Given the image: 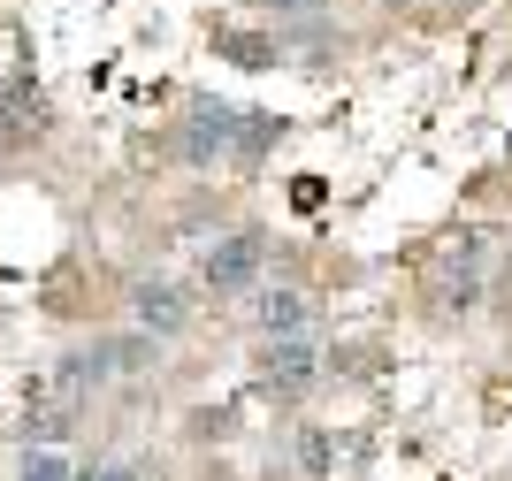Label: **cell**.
I'll use <instances>...</instances> for the list:
<instances>
[{
	"label": "cell",
	"mask_w": 512,
	"mask_h": 481,
	"mask_svg": "<svg viewBox=\"0 0 512 481\" xmlns=\"http://www.w3.org/2000/svg\"><path fill=\"white\" fill-rule=\"evenodd\" d=\"M237 115H245V107H230V100H192V107H184V138H176V153H184L192 168L237 161Z\"/></svg>",
	"instance_id": "1"
},
{
	"label": "cell",
	"mask_w": 512,
	"mask_h": 481,
	"mask_svg": "<svg viewBox=\"0 0 512 481\" xmlns=\"http://www.w3.org/2000/svg\"><path fill=\"white\" fill-rule=\"evenodd\" d=\"M260 268H268V237L260 230H237V237H222V245L207 252V291H253L260 283Z\"/></svg>",
	"instance_id": "2"
},
{
	"label": "cell",
	"mask_w": 512,
	"mask_h": 481,
	"mask_svg": "<svg viewBox=\"0 0 512 481\" xmlns=\"http://www.w3.org/2000/svg\"><path fill=\"white\" fill-rule=\"evenodd\" d=\"M46 92L31 77H8V92H0V146L16 153V146H31V138H46Z\"/></svg>",
	"instance_id": "3"
},
{
	"label": "cell",
	"mask_w": 512,
	"mask_h": 481,
	"mask_svg": "<svg viewBox=\"0 0 512 481\" xmlns=\"http://www.w3.org/2000/svg\"><path fill=\"white\" fill-rule=\"evenodd\" d=\"M314 375H321V352L306 344V336H268V352H260V382H268V390L299 398Z\"/></svg>",
	"instance_id": "4"
},
{
	"label": "cell",
	"mask_w": 512,
	"mask_h": 481,
	"mask_svg": "<svg viewBox=\"0 0 512 481\" xmlns=\"http://www.w3.org/2000/svg\"><path fill=\"white\" fill-rule=\"evenodd\" d=\"M130 314H138V329H146V336H176L184 321H192V306H184L176 283H138V291H130Z\"/></svg>",
	"instance_id": "5"
},
{
	"label": "cell",
	"mask_w": 512,
	"mask_h": 481,
	"mask_svg": "<svg viewBox=\"0 0 512 481\" xmlns=\"http://www.w3.org/2000/svg\"><path fill=\"white\" fill-rule=\"evenodd\" d=\"M115 375V352L107 344H92V352H69L62 367H54V382H62V398H85L92 382H107Z\"/></svg>",
	"instance_id": "6"
},
{
	"label": "cell",
	"mask_w": 512,
	"mask_h": 481,
	"mask_svg": "<svg viewBox=\"0 0 512 481\" xmlns=\"http://www.w3.org/2000/svg\"><path fill=\"white\" fill-rule=\"evenodd\" d=\"M306 321H314V306L299 291H260V329L268 336H306Z\"/></svg>",
	"instance_id": "7"
},
{
	"label": "cell",
	"mask_w": 512,
	"mask_h": 481,
	"mask_svg": "<svg viewBox=\"0 0 512 481\" xmlns=\"http://www.w3.org/2000/svg\"><path fill=\"white\" fill-rule=\"evenodd\" d=\"M23 481H77L62 443H23Z\"/></svg>",
	"instance_id": "8"
},
{
	"label": "cell",
	"mask_w": 512,
	"mask_h": 481,
	"mask_svg": "<svg viewBox=\"0 0 512 481\" xmlns=\"http://www.w3.org/2000/svg\"><path fill=\"white\" fill-rule=\"evenodd\" d=\"M214 46H222L237 69H276V39H260V31H222Z\"/></svg>",
	"instance_id": "9"
},
{
	"label": "cell",
	"mask_w": 512,
	"mask_h": 481,
	"mask_svg": "<svg viewBox=\"0 0 512 481\" xmlns=\"http://www.w3.org/2000/svg\"><path fill=\"white\" fill-rule=\"evenodd\" d=\"M276 115H260V107H245V115H237V161H260V153L276 146Z\"/></svg>",
	"instance_id": "10"
},
{
	"label": "cell",
	"mask_w": 512,
	"mask_h": 481,
	"mask_svg": "<svg viewBox=\"0 0 512 481\" xmlns=\"http://www.w3.org/2000/svg\"><path fill=\"white\" fill-rule=\"evenodd\" d=\"M299 466H306V474H329V436H321V428L299 436Z\"/></svg>",
	"instance_id": "11"
},
{
	"label": "cell",
	"mask_w": 512,
	"mask_h": 481,
	"mask_svg": "<svg viewBox=\"0 0 512 481\" xmlns=\"http://www.w3.org/2000/svg\"><path fill=\"white\" fill-rule=\"evenodd\" d=\"M77 481H146L130 459H115V466H92V474H77Z\"/></svg>",
	"instance_id": "12"
},
{
	"label": "cell",
	"mask_w": 512,
	"mask_h": 481,
	"mask_svg": "<svg viewBox=\"0 0 512 481\" xmlns=\"http://www.w3.org/2000/svg\"><path fill=\"white\" fill-rule=\"evenodd\" d=\"M268 8H283V16H314L321 0H268Z\"/></svg>",
	"instance_id": "13"
},
{
	"label": "cell",
	"mask_w": 512,
	"mask_h": 481,
	"mask_svg": "<svg viewBox=\"0 0 512 481\" xmlns=\"http://www.w3.org/2000/svg\"><path fill=\"white\" fill-rule=\"evenodd\" d=\"M444 8H451V16H474V8H482V0H444Z\"/></svg>",
	"instance_id": "14"
}]
</instances>
